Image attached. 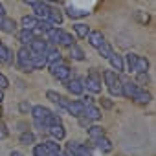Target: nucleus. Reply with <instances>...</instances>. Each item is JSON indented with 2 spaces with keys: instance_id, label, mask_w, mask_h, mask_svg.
<instances>
[{
  "instance_id": "nucleus-1",
  "label": "nucleus",
  "mask_w": 156,
  "mask_h": 156,
  "mask_svg": "<svg viewBox=\"0 0 156 156\" xmlns=\"http://www.w3.org/2000/svg\"><path fill=\"white\" fill-rule=\"evenodd\" d=\"M30 112H31L33 121H35V125H37L39 129H48V127H51V125H55V123H61V118H59L57 114H53L50 108L42 107V105L31 107Z\"/></svg>"
},
{
  "instance_id": "nucleus-2",
  "label": "nucleus",
  "mask_w": 156,
  "mask_h": 156,
  "mask_svg": "<svg viewBox=\"0 0 156 156\" xmlns=\"http://www.w3.org/2000/svg\"><path fill=\"white\" fill-rule=\"evenodd\" d=\"M17 66L22 72H33V66H31V50L28 46H22L17 51Z\"/></svg>"
},
{
  "instance_id": "nucleus-3",
  "label": "nucleus",
  "mask_w": 156,
  "mask_h": 156,
  "mask_svg": "<svg viewBox=\"0 0 156 156\" xmlns=\"http://www.w3.org/2000/svg\"><path fill=\"white\" fill-rule=\"evenodd\" d=\"M50 72H51V75L55 77V79L61 81V83H66L70 77H72V70H70V66L64 64V62H59V64L50 66Z\"/></svg>"
},
{
  "instance_id": "nucleus-4",
  "label": "nucleus",
  "mask_w": 156,
  "mask_h": 156,
  "mask_svg": "<svg viewBox=\"0 0 156 156\" xmlns=\"http://www.w3.org/2000/svg\"><path fill=\"white\" fill-rule=\"evenodd\" d=\"M85 88L90 94H99L101 92V75L92 68L90 73L87 75V81H85Z\"/></svg>"
},
{
  "instance_id": "nucleus-5",
  "label": "nucleus",
  "mask_w": 156,
  "mask_h": 156,
  "mask_svg": "<svg viewBox=\"0 0 156 156\" xmlns=\"http://www.w3.org/2000/svg\"><path fill=\"white\" fill-rule=\"evenodd\" d=\"M66 88L70 94L73 96H81L85 92V79H79V77H73V79L66 81Z\"/></svg>"
},
{
  "instance_id": "nucleus-6",
  "label": "nucleus",
  "mask_w": 156,
  "mask_h": 156,
  "mask_svg": "<svg viewBox=\"0 0 156 156\" xmlns=\"http://www.w3.org/2000/svg\"><path fill=\"white\" fill-rule=\"evenodd\" d=\"M50 9H51V8L48 6V2H44V0H39V2L33 4V15H35L37 19H41V20H48Z\"/></svg>"
},
{
  "instance_id": "nucleus-7",
  "label": "nucleus",
  "mask_w": 156,
  "mask_h": 156,
  "mask_svg": "<svg viewBox=\"0 0 156 156\" xmlns=\"http://www.w3.org/2000/svg\"><path fill=\"white\" fill-rule=\"evenodd\" d=\"M138 92H140V87L136 83H132V81L121 83V96H125L127 99H134Z\"/></svg>"
},
{
  "instance_id": "nucleus-8",
  "label": "nucleus",
  "mask_w": 156,
  "mask_h": 156,
  "mask_svg": "<svg viewBox=\"0 0 156 156\" xmlns=\"http://www.w3.org/2000/svg\"><path fill=\"white\" fill-rule=\"evenodd\" d=\"M66 110L70 112V116L79 118V116H83V112H85V105H83L81 101H70V103L66 105Z\"/></svg>"
},
{
  "instance_id": "nucleus-9",
  "label": "nucleus",
  "mask_w": 156,
  "mask_h": 156,
  "mask_svg": "<svg viewBox=\"0 0 156 156\" xmlns=\"http://www.w3.org/2000/svg\"><path fill=\"white\" fill-rule=\"evenodd\" d=\"M46 53H35V51H31V66H33V70H42V68H46Z\"/></svg>"
},
{
  "instance_id": "nucleus-10",
  "label": "nucleus",
  "mask_w": 156,
  "mask_h": 156,
  "mask_svg": "<svg viewBox=\"0 0 156 156\" xmlns=\"http://www.w3.org/2000/svg\"><path fill=\"white\" fill-rule=\"evenodd\" d=\"M48 132H50V136H51L55 141H61V140H64V136H66V130H64V127H62L61 123H55V125L48 127Z\"/></svg>"
},
{
  "instance_id": "nucleus-11",
  "label": "nucleus",
  "mask_w": 156,
  "mask_h": 156,
  "mask_svg": "<svg viewBox=\"0 0 156 156\" xmlns=\"http://www.w3.org/2000/svg\"><path fill=\"white\" fill-rule=\"evenodd\" d=\"M31 51H35V53H46L48 51V42L46 41H42V39H33L31 42H30V46H28Z\"/></svg>"
},
{
  "instance_id": "nucleus-12",
  "label": "nucleus",
  "mask_w": 156,
  "mask_h": 156,
  "mask_svg": "<svg viewBox=\"0 0 156 156\" xmlns=\"http://www.w3.org/2000/svg\"><path fill=\"white\" fill-rule=\"evenodd\" d=\"M83 116H85L87 119H90V121H99V119H101V110H99L98 107H94V105H88V107H85Z\"/></svg>"
},
{
  "instance_id": "nucleus-13",
  "label": "nucleus",
  "mask_w": 156,
  "mask_h": 156,
  "mask_svg": "<svg viewBox=\"0 0 156 156\" xmlns=\"http://www.w3.org/2000/svg\"><path fill=\"white\" fill-rule=\"evenodd\" d=\"M92 143H94L101 152H110V151H112V141H110L107 136H101V138H98V140H92Z\"/></svg>"
},
{
  "instance_id": "nucleus-14",
  "label": "nucleus",
  "mask_w": 156,
  "mask_h": 156,
  "mask_svg": "<svg viewBox=\"0 0 156 156\" xmlns=\"http://www.w3.org/2000/svg\"><path fill=\"white\" fill-rule=\"evenodd\" d=\"M57 44H61V46H66V48H70L72 44H75V39H73V35L72 33H68V31H59V37H57Z\"/></svg>"
},
{
  "instance_id": "nucleus-15",
  "label": "nucleus",
  "mask_w": 156,
  "mask_h": 156,
  "mask_svg": "<svg viewBox=\"0 0 156 156\" xmlns=\"http://www.w3.org/2000/svg\"><path fill=\"white\" fill-rule=\"evenodd\" d=\"M87 39H88L90 46H94V48H99V46L105 42V37H103L101 31H92V30H90V33L87 35Z\"/></svg>"
},
{
  "instance_id": "nucleus-16",
  "label": "nucleus",
  "mask_w": 156,
  "mask_h": 156,
  "mask_svg": "<svg viewBox=\"0 0 156 156\" xmlns=\"http://www.w3.org/2000/svg\"><path fill=\"white\" fill-rule=\"evenodd\" d=\"M0 62H4V64H11L13 62V51L4 46L2 42H0Z\"/></svg>"
},
{
  "instance_id": "nucleus-17",
  "label": "nucleus",
  "mask_w": 156,
  "mask_h": 156,
  "mask_svg": "<svg viewBox=\"0 0 156 156\" xmlns=\"http://www.w3.org/2000/svg\"><path fill=\"white\" fill-rule=\"evenodd\" d=\"M134 101H136L138 105H147V103H151V101H152V94H151V92H147L145 88H140V92L136 94Z\"/></svg>"
},
{
  "instance_id": "nucleus-18",
  "label": "nucleus",
  "mask_w": 156,
  "mask_h": 156,
  "mask_svg": "<svg viewBox=\"0 0 156 156\" xmlns=\"http://www.w3.org/2000/svg\"><path fill=\"white\" fill-rule=\"evenodd\" d=\"M17 39H19L24 46H30V42L35 39V33H33L31 30H22V31L17 33Z\"/></svg>"
},
{
  "instance_id": "nucleus-19",
  "label": "nucleus",
  "mask_w": 156,
  "mask_h": 156,
  "mask_svg": "<svg viewBox=\"0 0 156 156\" xmlns=\"http://www.w3.org/2000/svg\"><path fill=\"white\" fill-rule=\"evenodd\" d=\"M108 61H110V64H112V68H114L116 72H125V62H123V57H121V55L112 53Z\"/></svg>"
},
{
  "instance_id": "nucleus-20",
  "label": "nucleus",
  "mask_w": 156,
  "mask_h": 156,
  "mask_svg": "<svg viewBox=\"0 0 156 156\" xmlns=\"http://www.w3.org/2000/svg\"><path fill=\"white\" fill-rule=\"evenodd\" d=\"M37 22H39V19H37L35 15H26V17H22V20H20L22 30H33V28L37 26Z\"/></svg>"
},
{
  "instance_id": "nucleus-21",
  "label": "nucleus",
  "mask_w": 156,
  "mask_h": 156,
  "mask_svg": "<svg viewBox=\"0 0 156 156\" xmlns=\"http://www.w3.org/2000/svg\"><path fill=\"white\" fill-rule=\"evenodd\" d=\"M0 30L6 31V33H15V31H17V22H15L13 19H6V17H4L2 24H0Z\"/></svg>"
},
{
  "instance_id": "nucleus-22",
  "label": "nucleus",
  "mask_w": 156,
  "mask_h": 156,
  "mask_svg": "<svg viewBox=\"0 0 156 156\" xmlns=\"http://www.w3.org/2000/svg\"><path fill=\"white\" fill-rule=\"evenodd\" d=\"M73 31H75V35L79 37V39H87V35L90 33V26H87V24H83V22H77V24L73 26Z\"/></svg>"
},
{
  "instance_id": "nucleus-23",
  "label": "nucleus",
  "mask_w": 156,
  "mask_h": 156,
  "mask_svg": "<svg viewBox=\"0 0 156 156\" xmlns=\"http://www.w3.org/2000/svg\"><path fill=\"white\" fill-rule=\"evenodd\" d=\"M48 22H51V26H61L62 24V13L59 9H50Z\"/></svg>"
},
{
  "instance_id": "nucleus-24",
  "label": "nucleus",
  "mask_w": 156,
  "mask_h": 156,
  "mask_svg": "<svg viewBox=\"0 0 156 156\" xmlns=\"http://www.w3.org/2000/svg\"><path fill=\"white\" fill-rule=\"evenodd\" d=\"M149 70V59L147 57H140L138 55V59H136V73H145Z\"/></svg>"
},
{
  "instance_id": "nucleus-25",
  "label": "nucleus",
  "mask_w": 156,
  "mask_h": 156,
  "mask_svg": "<svg viewBox=\"0 0 156 156\" xmlns=\"http://www.w3.org/2000/svg\"><path fill=\"white\" fill-rule=\"evenodd\" d=\"M88 136H90V140H98V138L105 136V129L99 127V125H90L88 127Z\"/></svg>"
},
{
  "instance_id": "nucleus-26",
  "label": "nucleus",
  "mask_w": 156,
  "mask_h": 156,
  "mask_svg": "<svg viewBox=\"0 0 156 156\" xmlns=\"http://www.w3.org/2000/svg\"><path fill=\"white\" fill-rule=\"evenodd\" d=\"M70 57L75 59V61H85V51L77 46V44H72L70 46Z\"/></svg>"
},
{
  "instance_id": "nucleus-27",
  "label": "nucleus",
  "mask_w": 156,
  "mask_h": 156,
  "mask_svg": "<svg viewBox=\"0 0 156 156\" xmlns=\"http://www.w3.org/2000/svg\"><path fill=\"white\" fill-rule=\"evenodd\" d=\"M116 79H119V75H118L114 70H105V72H103V81H105L107 87H110Z\"/></svg>"
},
{
  "instance_id": "nucleus-28",
  "label": "nucleus",
  "mask_w": 156,
  "mask_h": 156,
  "mask_svg": "<svg viewBox=\"0 0 156 156\" xmlns=\"http://www.w3.org/2000/svg\"><path fill=\"white\" fill-rule=\"evenodd\" d=\"M98 51H99V55H101L103 59H110V55L114 53V50H112V46H110V44H108L107 41H105V42H103V44H101V46L98 48Z\"/></svg>"
},
{
  "instance_id": "nucleus-29",
  "label": "nucleus",
  "mask_w": 156,
  "mask_h": 156,
  "mask_svg": "<svg viewBox=\"0 0 156 156\" xmlns=\"http://www.w3.org/2000/svg\"><path fill=\"white\" fill-rule=\"evenodd\" d=\"M136 59H138V55H136V53H132V51L125 55V61H123V62L127 64L129 72H134V70H136Z\"/></svg>"
},
{
  "instance_id": "nucleus-30",
  "label": "nucleus",
  "mask_w": 156,
  "mask_h": 156,
  "mask_svg": "<svg viewBox=\"0 0 156 156\" xmlns=\"http://www.w3.org/2000/svg\"><path fill=\"white\" fill-rule=\"evenodd\" d=\"M19 141H20L22 145H31V143L35 141V134H33V132H30V130H26V132H22V134H20Z\"/></svg>"
},
{
  "instance_id": "nucleus-31",
  "label": "nucleus",
  "mask_w": 156,
  "mask_h": 156,
  "mask_svg": "<svg viewBox=\"0 0 156 156\" xmlns=\"http://www.w3.org/2000/svg\"><path fill=\"white\" fill-rule=\"evenodd\" d=\"M108 90H110V94H112V96L119 98V96H121V79H116V81L108 87Z\"/></svg>"
},
{
  "instance_id": "nucleus-32",
  "label": "nucleus",
  "mask_w": 156,
  "mask_h": 156,
  "mask_svg": "<svg viewBox=\"0 0 156 156\" xmlns=\"http://www.w3.org/2000/svg\"><path fill=\"white\" fill-rule=\"evenodd\" d=\"M85 15H88V11L77 9V8H68V17L70 19H79V17H85Z\"/></svg>"
},
{
  "instance_id": "nucleus-33",
  "label": "nucleus",
  "mask_w": 156,
  "mask_h": 156,
  "mask_svg": "<svg viewBox=\"0 0 156 156\" xmlns=\"http://www.w3.org/2000/svg\"><path fill=\"white\" fill-rule=\"evenodd\" d=\"M44 147L48 149V152H61V145H59L55 140H48V141H44Z\"/></svg>"
},
{
  "instance_id": "nucleus-34",
  "label": "nucleus",
  "mask_w": 156,
  "mask_h": 156,
  "mask_svg": "<svg viewBox=\"0 0 156 156\" xmlns=\"http://www.w3.org/2000/svg\"><path fill=\"white\" fill-rule=\"evenodd\" d=\"M33 156H48V149L44 147V143H39L33 147Z\"/></svg>"
},
{
  "instance_id": "nucleus-35",
  "label": "nucleus",
  "mask_w": 156,
  "mask_h": 156,
  "mask_svg": "<svg viewBox=\"0 0 156 156\" xmlns=\"http://www.w3.org/2000/svg\"><path fill=\"white\" fill-rule=\"evenodd\" d=\"M134 17H136V20H140L141 24H147V22L151 20L149 13H145V11H136V13H134Z\"/></svg>"
},
{
  "instance_id": "nucleus-36",
  "label": "nucleus",
  "mask_w": 156,
  "mask_h": 156,
  "mask_svg": "<svg viewBox=\"0 0 156 156\" xmlns=\"http://www.w3.org/2000/svg\"><path fill=\"white\" fill-rule=\"evenodd\" d=\"M46 98H48L51 103H59V99H61L62 96H61V94H57V92H53V90H48V92H46Z\"/></svg>"
},
{
  "instance_id": "nucleus-37",
  "label": "nucleus",
  "mask_w": 156,
  "mask_h": 156,
  "mask_svg": "<svg viewBox=\"0 0 156 156\" xmlns=\"http://www.w3.org/2000/svg\"><path fill=\"white\" fill-rule=\"evenodd\" d=\"M151 79H149V75H147V72L145 73H138V83L136 85H147Z\"/></svg>"
},
{
  "instance_id": "nucleus-38",
  "label": "nucleus",
  "mask_w": 156,
  "mask_h": 156,
  "mask_svg": "<svg viewBox=\"0 0 156 156\" xmlns=\"http://www.w3.org/2000/svg\"><path fill=\"white\" fill-rule=\"evenodd\" d=\"M99 103H101V107H103V108H107V110H110V108L114 107V103H112L108 98H101V99H99Z\"/></svg>"
},
{
  "instance_id": "nucleus-39",
  "label": "nucleus",
  "mask_w": 156,
  "mask_h": 156,
  "mask_svg": "<svg viewBox=\"0 0 156 156\" xmlns=\"http://www.w3.org/2000/svg\"><path fill=\"white\" fill-rule=\"evenodd\" d=\"M8 87H9L8 77H6L4 73H0V90H4V88H8Z\"/></svg>"
},
{
  "instance_id": "nucleus-40",
  "label": "nucleus",
  "mask_w": 156,
  "mask_h": 156,
  "mask_svg": "<svg viewBox=\"0 0 156 156\" xmlns=\"http://www.w3.org/2000/svg\"><path fill=\"white\" fill-rule=\"evenodd\" d=\"M8 134H9L8 127H6L4 123H0V140H6V138H8Z\"/></svg>"
},
{
  "instance_id": "nucleus-41",
  "label": "nucleus",
  "mask_w": 156,
  "mask_h": 156,
  "mask_svg": "<svg viewBox=\"0 0 156 156\" xmlns=\"http://www.w3.org/2000/svg\"><path fill=\"white\" fill-rule=\"evenodd\" d=\"M77 119H79V125H81V127H87V129H88V127H90V123H92V121H90V119H87L85 116H79Z\"/></svg>"
},
{
  "instance_id": "nucleus-42",
  "label": "nucleus",
  "mask_w": 156,
  "mask_h": 156,
  "mask_svg": "<svg viewBox=\"0 0 156 156\" xmlns=\"http://www.w3.org/2000/svg\"><path fill=\"white\" fill-rule=\"evenodd\" d=\"M81 103H83L85 107H88V105H94V98H92V96H85Z\"/></svg>"
},
{
  "instance_id": "nucleus-43",
  "label": "nucleus",
  "mask_w": 156,
  "mask_h": 156,
  "mask_svg": "<svg viewBox=\"0 0 156 156\" xmlns=\"http://www.w3.org/2000/svg\"><path fill=\"white\" fill-rule=\"evenodd\" d=\"M19 108H20V112H30V110H31V105L24 101V103H20V105H19Z\"/></svg>"
},
{
  "instance_id": "nucleus-44",
  "label": "nucleus",
  "mask_w": 156,
  "mask_h": 156,
  "mask_svg": "<svg viewBox=\"0 0 156 156\" xmlns=\"http://www.w3.org/2000/svg\"><path fill=\"white\" fill-rule=\"evenodd\" d=\"M22 2H24V4H30V6H33L35 2H39V0H22Z\"/></svg>"
},
{
  "instance_id": "nucleus-45",
  "label": "nucleus",
  "mask_w": 156,
  "mask_h": 156,
  "mask_svg": "<svg viewBox=\"0 0 156 156\" xmlns=\"http://www.w3.org/2000/svg\"><path fill=\"white\" fill-rule=\"evenodd\" d=\"M9 156H24V154H22V152H19V151H11V154H9Z\"/></svg>"
},
{
  "instance_id": "nucleus-46",
  "label": "nucleus",
  "mask_w": 156,
  "mask_h": 156,
  "mask_svg": "<svg viewBox=\"0 0 156 156\" xmlns=\"http://www.w3.org/2000/svg\"><path fill=\"white\" fill-rule=\"evenodd\" d=\"M48 156H62L61 152H48Z\"/></svg>"
},
{
  "instance_id": "nucleus-47",
  "label": "nucleus",
  "mask_w": 156,
  "mask_h": 156,
  "mask_svg": "<svg viewBox=\"0 0 156 156\" xmlns=\"http://www.w3.org/2000/svg\"><path fill=\"white\" fill-rule=\"evenodd\" d=\"M4 101V90H0V103Z\"/></svg>"
},
{
  "instance_id": "nucleus-48",
  "label": "nucleus",
  "mask_w": 156,
  "mask_h": 156,
  "mask_svg": "<svg viewBox=\"0 0 156 156\" xmlns=\"http://www.w3.org/2000/svg\"><path fill=\"white\" fill-rule=\"evenodd\" d=\"M4 13H6V9H4V6H2V4H0V15H4Z\"/></svg>"
},
{
  "instance_id": "nucleus-49",
  "label": "nucleus",
  "mask_w": 156,
  "mask_h": 156,
  "mask_svg": "<svg viewBox=\"0 0 156 156\" xmlns=\"http://www.w3.org/2000/svg\"><path fill=\"white\" fill-rule=\"evenodd\" d=\"M2 20H4V15H0V24H2Z\"/></svg>"
},
{
  "instance_id": "nucleus-50",
  "label": "nucleus",
  "mask_w": 156,
  "mask_h": 156,
  "mask_svg": "<svg viewBox=\"0 0 156 156\" xmlns=\"http://www.w3.org/2000/svg\"><path fill=\"white\" fill-rule=\"evenodd\" d=\"M44 2H57V0H44Z\"/></svg>"
},
{
  "instance_id": "nucleus-51",
  "label": "nucleus",
  "mask_w": 156,
  "mask_h": 156,
  "mask_svg": "<svg viewBox=\"0 0 156 156\" xmlns=\"http://www.w3.org/2000/svg\"><path fill=\"white\" fill-rule=\"evenodd\" d=\"M0 114H2V110H0Z\"/></svg>"
}]
</instances>
